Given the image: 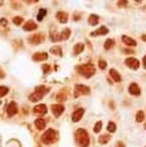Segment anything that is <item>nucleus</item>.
I'll return each instance as SVG.
<instances>
[{"instance_id":"72a5a7b5","label":"nucleus","mask_w":146,"mask_h":147,"mask_svg":"<svg viewBox=\"0 0 146 147\" xmlns=\"http://www.w3.org/2000/svg\"><path fill=\"white\" fill-rule=\"evenodd\" d=\"M128 5V1L126 0H118V2H117V6L118 7H125Z\"/></svg>"},{"instance_id":"ea45409f","label":"nucleus","mask_w":146,"mask_h":147,"mask_svg":"<svg viewBox=\"0 0 146 147\" xmlns=\"http://www.w3.org/2000/svg\"><path fill=\"white\" fill-rule=\"evenodd\" d=\"M141 39H143L144 41H146V34H143V36H141Z\"/></svg>"},{"instance_id":"423d86ee","label":"nucleus","mask_w":146,"mask_h":147,"mask_svg":"<svg viewBox=\"0 0 146 147\" xmlns=\"http://www.w3.org/2000/svg\"><path fill=\"white\" fill-rule=\"evenodd\" d=\"M125 64H126L129 68L136 70V69L139 68V64H140V63H139V61H138L136 57H128V59L125 60Z\"/></svg>"},{"instance_id":"f704fd0d","label":"nucleus","mask_w":146,"mask_h":147,"mask_svg":"<svg viewBox=\"0 0 146 147\" xmlns=\"http://www.w3.org/2000/svg\"><path fill=\"white\" fill-rule=\"evenodd\" d=\"M0 24L3 25V26H7V20L6 18H1L0 20Z\"/></svg>"},{"instance_id":"f257e3e1","label":"nucleus","mask_w":146,"mask_h":147,"mask_svg":"<svg viewBox=\"0 0 146 147\" xmlns=\"http://www.w3.org/2000/svg\"><path fill=\"white\" fill-rule=\"evenodd\" d=\"M75 139H76V142L79 147H87L89 144H90V139H89V134L85 130L83 129H79L75 132Z\"/></svg>"},{"instance_id":"412c9836","label":"nucleus","mask_w":146,"mask_h":147,"mask_svg":"<svg viewBox=\"0 0 146 147\" xmlns=\"http://www.w3.org/2000/svg\"><path fill=\"white\" fill-rule=\"evenodd\" d=\"M69 36H70V30H69V29H64V30L61 32V34H60V40L68 39Z\"/></svg>"},{"instance_id":"2f4dec72","label":"nucleus","mask_w":146,"mask_h":147,"mask_svg":"<svg viewBox=\"0 0 146 147\" xmlns=\"http://www.w3.org/2000/svg\"><path fill=\"white\" fill-rule=\"evenodd\" d=\"M106 67H107V63L103 60H99V68L103 70V69H106Z\"/></svg>"},{"instance_id":"a211bd4d","label":"nucleus","mask_w":146,"mask_h":147,"mask_svg":"<svg viewBox=\"0 0 146 147\" xmlns=\"http://www.w3.org/2000/svg\"><path fill=\"white\" fill-rule=\"evenodd\" d=\"M109 75H110V77L114 79V82H121V76H120V74L115 70V69H110V71H109Z\"/></svg>"},{"instance_id":"4468645a","label":"nucleus","mask_w":146,"mask_h":147,"mask_svg":"<svg viewBox=\"0 0 146 147\" xmlns=\"http://www.w3.org/2000/svg\"><path fill=\"white\" fill-rule=\"evenodd\" d=\"M56 18L60 23H66L68 21V14L64 11H57L56 14Z\"/></svg>"},{"instance_id":"7ed1b4c3","label":"nucleus","mask_w":146,"mask_h":147,"mask_svg":"<svg viewBox=\"0 0 146 147\" xmlns=\"http://www.w3.org/2000/svg\"><path fill=\"white\" fill-rule=\"evenodd\" d=\"M57 139V132L55 130H47L46 132H44V134L41 136V141L46 145H49V144H53L55 140Z\"/></svg>"},{"instance_id":"4be33fe9","label":"nucleus","mask_w":146,"mask_h":147,"mask_svg":"<svg viewBox=\"0 0 146 147\" xmlns=\"http://www.w3.org/2000/svg\"><path fill=\"white\" fill-rule=\"evenodd\" d=\"M83 49H84V44L78 42V44H76V45H75L74 53H75V54H79L80 52H83Z\"/></svg>"},{"instance_id":"4c0bfd02","label":"nucleus","mask_w":146,"mask_h":147,"mask_svg":"<svg viewBox=\"0 0 146 147\" xmlns=\"http://www.w3.org/2000/svg\"><path fill=\"white\" fill-rule=\"evenodd\" d=\"M5 77V74H3V71H2V69L0 68V78H3Z\"/></svg>"},{"instance_id":"e433bc0d","label":"nucleus","mask_w":146,"mask_h":147,"mask_svg":"<svg viewBox=\"0 0 146 147\" xmlns=\"http://www.w3.org/2000/svg\"><path fill=\"white\" fill-rule=\"evenodd\" d=\"M116 147H125V146H124V144H123L122 141H118V142L116 144Z\"/></svg>"},{"instance_id":"a18cd8bd","label":"nucleus","mask_w":146,"mask_h":147,"mask_svg":"<svg viewBox=\"0 0 146 147\" xmlns=\"http://www.w3.org/2000/svg\"><path fill=\"white\" fill-rule=\"evenodd\" d=\"M37 147H40V146H37Z\"/></svg>"},{"instance_id":"9d476101","label":"nucleus","mask_w":146,"mask_h":147,"mask_svg":"<svg viewBox=\"0 0 146 147\" xmlns=\"http://www.w3.org/2000/svg\"><path fill=\"white\" fill-rule=\"evenodd\" d=\"M83 114H84V109L83 108H78L77 110H75L74 113H72V121L74 122H78L80 118H82V116H83Z\"/></svg>"},{"instance_id":"79ce46f5","label":"nucleus","mask_w":146,"mask_h":147,"mask_svg":"<svg viewBox=\"0 0 146 147\" xmlns=\"http://www.w3.org/2000/svg\"><path fill=\"white\" fill-rule=\"evenodd\" d=\"M135 1H138V2H140V1H143V0H135Z\"/></svg>"},{"instance_id":"c756f323","label":"nucleus","mask_w":146,"mask_h":147,"mask_svg":"<svg viewBox=\"0 0 146 147\" xmlns=\"http://www.w3.org/2000/svg\"><path fill=\"white\" fill-rule=\"evenodd\" d=\"M13 22H14V24L20 25V24L23 22V18H22V17H20V16H15V17L13 18Z\"/></svg>"},{"instance_id":"9b49d317","label":"nucleus","mask_w":146,"mask_h":147,"mask_svg":"<svg viewBox=\"0 0 146 147\" xmlns=\"http://www.w3.org/2000/svg\"><path fill=\"white\" fill-rule=\"evenodd\" d=\"M129 93L132 94V95H139V94H140V88H139V86H138L136 83H132V84L129 86Z\"/></svg>"},{"instance_id":"c85d7f7f","label":"nucleus","mask_w":146,"mask_h":147,"mask_svg":"<svg viewBox=\"0 0 146 147\" xmlns=\"http://www.w3.org/2000/svg\"><path fill=\"white\" fill-rule=\"evenodd\" d=\"M8 87H6V86H0V98H2L3 95H6L7 93H8Z\"/></svg>"},{"instance_id":"b1692460","label":"nucleus","mask_w":146,"mask_h":147,"mask_svg":"<svg viewBox=\"0 0 146 147\" xmlns=\"http://www.w3.org/2000/svg\"><path fill=\"white\" fill-rule=\"evenodd\" d=\"M114 40L113 39H107L106 41H105V49H109V48H112L113 46H114Z\"/></svg>"},{"instance_id":"f8f14e48","label":"nucleus","mask_w":146,"mask_h":147,"mask_svg":"<svg viewBox=\"0 0 146 147\" xmlns=\"http://www.w3.org/2000/svg\"><path fill=\"white\" fill-rule=\"evenodd\" d=\"M43 34H32L30 38H29V41L31 42V44H33V45H37V44H39V42H41L43 41Z\"/></svg>"},{"instance_id":"5701e85b","label":"nucleus","mask_w":146,"mask_h":147,"mask_svg":"<svg viewBox=\"0 0 146 147\" xmlns=\"http://www.w3.org/2000/svg\"><path fill=\"white\" fill-rule=\"evenodd\" d=\"M51 53H53V54H56V55H62V51H61V47L60 46H53L52 48H51Z\"/></svg>"},{"instance_id":"6e6552de","label":"nucleus","mask_w":146,"mask_h":147,"mask_svg":"<svg viewBox=\"0 0 146 147\" xmlns=\"http://www.w3.org/2000/svg\"><path fill=\"white\" fill-rule=\"evenodd\" d=\"M46 111H47V107H46V105H43V103L37 105L33 108V113L37 115H44V114H46Z\"/></svg>"},{"instance_id":"6ab92c4d","label":"nucleus","mask_w":146,"mask_h":147,"mask_svg":"<svg viewBox=\"0 0 146 147\" xmlns=\"http://www.w3.org/2000/svg\"><path fill=\"white\" fill-rule=\"evenodd\" d=\"M45 119H43V118H37L36 121H34V125H36V127L38 129V130H43L44 127H45Z\"/></svg>"},{"instance_id":"a878e982","label":"nucleus","mask_w":146,"mask_h":147,"mask_svg":"<svg viewBox=\"0 0 146 147\" xmlns=\"http://www.w3.org/2000/svg\"><path fill=\"white\" fill-rule=\"evenodd\" d=\"M109 139H110V137H109L108 134H103V136H101V137L99 138V142H100V144H106V142L109 141Z\"/></svg>"},{"instance_id":"bb28decb","label":"nucleus","mask_w":146,"mask_h":147,"mask_svg":"<svg viewBox=\"0 0 146 147\" xmlns=\"http://www.w3.org/2000/svg\"><path fill=\"white\" fill-rule=\"evenodd\" d=\"M107 129H108V131L109 132H115L116 131V125H115V123H113V122H109L108 123V125H107Z\"/></svg>"},{"instance_id":"dca6fc26","label":"nucleus","mask_w":146,"mask_h":147,"mask_svg":"<svg viewBox=\"0 0 146 147\" xmlns=\"http://www.w3.org/2000/svg\"><path fill=\"white\" fill-rule=\"evenodd\" d=\"M108 33V29L106 26H100L99 29H97L95 31L91 32V36H98V34H107Z\"/></svg>"},{"instance_id":"473e14b6","label":"nucleus","mask_w":146,"mask_h":147,"mask_svg":"<svg viewBox=\"0 0 146 147\" xmlns=\"http://www.w3.org/2000/svg\"><path fill=\"white\" fill-rule=\"evenodd\" d=\"M66 98H67V95H66V94L63 93V91H62V92H61V93H60V94H59V95L56 96V99H57L59 101H63V100H64Z\"/></svg>"},{"instance_id":"aec40b11","label":"nucleus","mask_w":146,"mask_h":147,"mask_svg":"<svg viewBox=\"0 0 146 147\" xmlns=\"http://www.w3.org/2000/svg\"><path fill=\"white\" fill-rule=\"evenodd\" d=\"M98 22H99L98 15H94V14L90 15V17H89V24H91V25H97Z\"/></svg>"},{"instance_id":"2eb2a0df","label":"nucleus","mask_w":146,"mask_h":147,"mask_svg":"<svg viewBox=\"0 0 146 147\" xmlns=\"http://www.w3.org/2000/svg\"><path fill=\"white\" fill-rule=\"evenodd\" d=\"M23 29H24L25 31H32V30H36V29H37V24H36L33 21H28V22L24 24Z\"/></svg>"},{"instance_id":"a19ab883","label":"nucleus","mask_w":146,"mask_h":147,"mask_svg":"<svg viewBox=\"0 0 146 147\" xmlns=\"http://www.w3.org/2000/svg\"><path fill=\"white\" fill-rule=\"evenodd\" d=\"M2 3H3V0H0V6H1Z\"/></svg>"},{"instance_id":"37998d69","label":"nucleus","mask_w":146,"mask_h":147,"mask_svg":"<svg viewBox=\"0 0 146 147\" xmlns=\"http://www.w3.org/2000/svg\"><path fill=\"white\" fill-rule=\"evenodd\" d=\"M33 1H38V0H33Z\"/></svg>"},{"instance_id":"39448f33","label":"nucleus","mask_w":146,"mask_h":147,"mask_svg":"<svg viewBox=\"0 0 146 147\" xmlns=\"http://www.w3.org/2000/svg\"><path fill=\"white\" fill-rule=\"evenodd\" d=\"M90 93V88L85 85H76L75 86V96L82 95V94H89Z\"/></svg>"},{"instance_id":"f3484780","label":"nucleus","mask_w":146,"mask_h":147,"mask_svg":"<svg viewBox=\"0 0 146 147\" xmlns=\"http://www.w3.org/2000/svg\"><path fill=\"white\" fill-rule=\"evenodd\" d=\"M122 41L125 44V45H128V46H136L137 44H136V40H133L132 38H130V37H128V36H123L122 37Z\"/></svg>"},{"instance_id":"0eeeda50","label":"nucleus","mask_w":146,"mask_h":147,"mask_svg":"<svg viewBox=\"0 0 146 147\" xmlns=\"http://www.w3.org/2000/svg\"><path fill=\"white\" fill-rule=\"evenodd\" d=\"M18 111V108H17V105L16 102H10L7 107V113H8V116H14L16 113Z\"/></svg>"},{"instance_id":"58836bf2","label":"nucleus","mask_w":146,"mask_h":147,"mask_svg":"<svg viewBox=\"0 0 146 147\" xmlns=\"http://www.w3.org/2000/svg\"><path fill=\"white\" fill-rule=\"evenodd\" d=\"M143 63H144V67L146 68V55L144 56V59H143Z\"/></svg>"},{"instance_id":"393cba45","label":"nucleus","mask_w":146,"mask_h":147,"mask_svg":"<svg viewBox=\"0 0 146 147\" xmlns=\"http://www.w3.org/2000/svg\"><path fill=\"white\" fill-rule=\"evenodd\" d=\"M144 118H145L144 111L139 110V111L137 113V115H136V121H137V122H141V121H144Z\"/></svg>"},{"instance_id":"ddd939ff","label":"nucleus","mask_w":146,"mask_h":147,"mask_svg":"<svg viewBox=\"0 0 146 147\" xmlns=\"http://www.w3.org/2000/svg\"><path fill=\"white\" fill-rule=\"evenodd\" d=\"M47 57H48V55H47V53H36V54H33L32 55V60L33 61H44V60H47Z\"/></svg>"},{"instance_id":"c9c22d12","label":"nucleus","mask_w":146,"mask_h":147,"mask_svg":"<svg viewBox=\"0 0 146 147\" xmlns=\"http://www.w3.org/2000/svg\"><path fill=\"white\" fill-rule=\"evenodd\" d=\"M43 70H44V72L46 74V72H48V70H49V67L46 64V65H43Z\"/></svg>"},{"instance_id":"1a4fd4ad","label":"nucleus","mask_w":146,"mask_h":147,"mask_svg":"<svg viewBox=\"0 0 146 147\" xmlns=\"http://www.w3.org/2000/svg\"><path fill=\"white\" fill-rule=\"evenodd\" d=\"M63 110H64V107H63L62 105H53V106H52V111H53V114H54L56 117H59V116L63 113Z\"/></svg>"},{"instance_id":"cd10ccee","label":"nucleus","mask_w":146,"mask_h":147,"mask_svg":"<svg viewBox=\"0 0 146 147\" xmlns=\"http://www.w3.org/2000/svg\"><path fill=\"white\" fill-rule=\"evenodd\" d=\"M46 9H40L39 10V13H38V16H37V18H38V21H41L43 18H44V16L46 15Z\"/></svg>"},{"instance_id":"f03ea898","label":"nucleus","mask_w":146,"mask_h":147,"mask_svg":"<svg viewBox=\"0 0 146 147\" xmlns=\"http://www.w3.org/2000/svg\"><path fill=\"white\" fill-rule=\"evenodd\" d=\"M48 92V87L41 85V86H37L36 87V92L32 93L30 96H29V100L32 101V102H36V101H39L43 99V96Z\"/></svg>"},{"instance_id":"20e7f679","label":"nucleus","mask_w":146,"mask_h":147,"mask_svg":"<svg viewBox=\"0 0 146 147\" xmlns=\"http://www.w3.org/2000/svg\"><path fill=\"white\" fill-rule=\"evenodd\" d=\"M78 71H79L82 75H84L86 78H89V77H91V76L94 75L95 68H94V65H93L92 63H85V64L78 67Z\"/></svg>"},{"instance_id":"7c9ffc66","label":"nucleus","mask_w":146,"mask_h":147,"mask_svg":"<svg viewBox=\"0 0 146 147\" xmlns=\"http://www.w3.org/2000/svg\"><path fill=\"white\" fill-rule=\"evenodd\" d=\"M101 127H102V122H100V121H99V122H97V123H95V125H94V132H97V133H98V132L101 130Z\"/></svg>"},{"instance_id":"c03bdc74","label":"nucleus","mask_w":146,"mask_h":147,"mask_svg":"<svg viewBox=\"0 0 146 147\" xmlns=\"http://www.w3.org/2000/svg\"><path fill=\"white\" fill-rule=\"evenodd\" d=\"M145 129H146V124H145Z\"/></svg>"}]
</instances>
